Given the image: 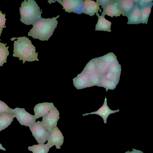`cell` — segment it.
<instances>
[{
    "label": "cell",
    "mask_w": 153,
    "mask_h": 153,
    "mask_svg": "<svg viewBox=\"0 0 153 153\" xmlns=\"http://www.w3.org/2000/svg\"><path fill=\"white\" fill-rule=\"evenodd\" d=\"M47 144L50 148L55 145L56 148H61L64 142V136L60 131L57 127L54 128L48 137Z\"/></svg>",
    "instance_id": "cell-9"
},
{
    "label": "cell",
    "mask_w": 153,
    "mask_h": 153,
    "mask_svg": "<svg viewBox=\"0 0 153 153\" xmlns=\"http://www.w3.org/2000/svg\"><path fill=\"white\" fill-rule=\"evenodd\" d=\"M119 111V109L117 110L113 111L110 109L107 105V99L106 97H105L103 105L97 111L89 113L83 115L89 114H98L102 117L103 119L104 123H106L107 119L108 116L110 114L117 112Z\"/></svg>",
    "instance_id": "cell-15"
},
{
    "label": "cell",
    "mask_w": 153,
    "mask_h": 153,
    "mask_svg": "<svg viewBox=\"0 0 153 153\" xmlns=\"http://www.w3.org/2000/svg\"><path fill=\"white\" fill-rule=\"evenodd\" d=\"M59 115L58 110L54 107L45 116L43 117L41 122L47 131L51 132L54 128L57 127Z\"/></svg>",
    "instance_id": "cell-7"
},
{
    "label": "cell",
    "mask_w": 153,
    "mask_h": 153,
    "mask_svg": "<svg viewBox=\"0 0 153 153\" xmlns=\"http://www.w3.org/2000/svg\"><path fill=\"white\" fill-rule=\"evenodd\" d=\"M10 108L4 102L0 100V114L10 111Z\"/></svg>",
    "instance_id": "cell-22"
},
{
    "label": "cell",
    "mask_w": 153,
    "mask_h": 153,
    "mask_svg": "<svg viewBox=\"0 0 153 153\" xmlns=\"http://www.w3.org/2000/svg\"><path fill=\"white\" fill-rule=\"evenodd\" d=\"M0 149L6 151V150L2 146V145L0 143Z\"/></svg>",
    "instance_id": "cell-24"
},
{
    "label": "cell",
    "mask_w": 153,
    "mask_h": 153,
    "mask_svg": "<svg viewBox=\"0 0 153 153\" xmlns=\"http://www.w3.org/2000/svg\"><path fill=\"white\" fill-rule=\"evenodd\" d=\"M7 43L0 42V66H2L3 64L7 62V56L9 55L8 48L9 46L6 47Z\"/></svg>",
    "instance_id": "cell-20"
},
{
    "label": "cell",
    "mask_w": 153,
    "mask_h": 153,
    "mask_svg": "<svg viewBox=\"0 0 153 153\" xmlns=\"http://www.w3.org/2000/svg\"><path fill=\"white\" fill-rule=\"evenodd\" d=\"M19 12L20 21L26 25H33L42 18V9L40 11L39 7L33 0H25L22 1Z\"/></svg>",
    "instance_id": "cell-3"
},
{
    "label": "cell",
    "mask_w": 153,
    "mask_h": 153,
    "mask_svg": "<svg viewBox=\"0 0 153 153\" xmlns=\"http://www.w3.org/2000/svg\"><path fill=\"white\" fill-rule=\"evenodd\" d=\"M63 7L66 12L81 14L83 13V1L82 0H56Z\"/></svg>",
    "instance_id": "cell-6"
},
{
    "label": "cell",
    "mask_w": 153,
    "mask_h": 153,
    "mask_svg": "<svg viewBox=\"0 0 153 153\" xmlns=\"http://www.w3.org/2000/svg\"><path fill=\"white\" fill-rule=\"evenodd\" d=\"M14 38L17 40L14 42L13 56L19 57V60H22L23 64L26 61H39L38 53L36 52V48L29 38L25 36Z\"/></svg>",
    "instance_id": "cell-2"
},
{
    "label": "cell",
    "mask_w": 153,
    "mask_h": 153,
    "mask_svg": "<svg viewBox=\"0 0 153 153\" xmlns=\"http://www.w3.org/2000/svg\"><path fill=\"white\" fill-rule=\"evenodd\" d=\"M98 19L97 24L95 25L96 30L104 31L110 32L111 23L105 18V16H100L98 13L96 14Z\"/></svg>",
    "instance_id": "cell-17"
},
{
    "label": "cell",
    "mask_w": 153,
    "mask_h": 153,
    "mask_svg": "<svg viewBox=\"0 0 153 153\" xmlns=\"http://www.w3.org/2000/svg\"><path fill=\"white\" fill-rule=\"evenodd\" d=\"M29 127L32 135L38 143L44 144L46 142L50 132L46 130L42 122L38 121Z\"/></svg>",
    "instance_id": "cell-4"
},
{
    "label": "cell",
    "mask_w": 153,
    "mask_h": 153,
    "mask_svg": "<svg viewBox=\"0 0 153 153\" xmlns=\"http://www.w3.org/2000/svg\"><path fill=\"white\" fill-rule=\"evenodd\" d=\"M133 151L130 152L129 151H128L125 153H144L142 151L140 150H137L136 149H132Z\"/></svg>",
    "instance_id": "cell-23"
},
{
    "label": "cell",
    "mask_w": 153,
    "mask_h": 153,
    "mask_svg": "<svg viewBox=\"0 0 153 153\" xmlns=\"http://www.w3.org/2000/svg\"><path fill=\"white\" fill-rule=\"evenodd\" d=\"M16 117L15 115L10 111L0 114V131L7 128Z\"/></svg>",
    "instance_id": "cell-16"
},
{
    "label": "cell",
    "mask_w": 153,
    "mask_h": 153,
    "mask_svg": "<svg viewBox=\"0 0 153 153\" xmlns=\"http://www.w3.org/2000/svg\"><path fill=\"white\" fill-rule=\"evenodd\" d=\"M10 111L15 115L17 120L22 125L29 127L36 122L34 116L26 111L24 108H10Z\"/></svg>",
    "instance_id": "cell-5"
},
{
    "label": "cell",
    "mask_w": 153,
    "mask_h": 153,
    "mask_svg": "<svg viewBox=\"0 0 153 153\" xmlns=\"http://www.w3.org/2000/svg\"><path fill=\"white\" fill-rule=\"evenodd\" d=\"M97 2L90 0L83 1V13L90 16L95 15V13H98V11L100 9V4L96 0Z\"/></svg>",
    "instance_id": "cell-12"
},
{
    "label": "cell",
    "mask_w": 153,
    "mask_h": 153,
    "mask_svg": "<svg viewBox=\"0 0 153 153\" xmlns=\"http://www.w3.org/2000/svg\"><path fill=\"white\" fill-rule=\"evenodd\" d=\"M53 103L44 102L36 105L34 108V116L36 119L45 116L54 107Z\"/></svg>",
    "instance_id": "cell-11"
},
{
    "label": "cell",
    "mask_w": 153,
    "mask_h": 153,
    "mask_svg": "<svg viewBox=\"0 0 153 153\" xmlns=\"http://www.w3.org/2000/svg\"><path fill=\"white\" fill-rule=\"evenodd\" d=\"M48 144L34 145L28 147V149L33 153H48L50 149Z\"/></svg>",
    "instance_id": "cell-19"
},
{
    "label": "cell",
    "mask_w": 153,
    "mask_h": 153,
    "mask_svg": "<svg viewBox=\"0 0 153 153\" xmlns=\"http://www.w3.org/2000/svg\"><path fill=\"white\" fill-rule=\"evenodd\" d=\"M5 16L6 15L4 13L3 14L0 10V36H1V34L3 30V28H6V26L5 25V23L6 19L5 18Z\"/></svg>",
    "instance_id": "cell-21"
},
{
    "label": "cell",
    "mask_w": 153,
    "mask_h": 153,
    "mask_svg": "<svg viewBox=\"0 0 153 153\" xmlns=\"http://www.w3.org/2000/svg\"><path fill=\"white\" fill-rule=\"evenodd\" d=\"M115 2L120 14L126 16L134 7L136 2L131 0H115Z\"/></svg>",
    "instance_id": "cell-10"
},
{
    "label": "cell",
    "mask_w": 153,
    "mask_h": 153,
    "mask_svg": "<svg viewBox=\"0 0 153 153\" xmlns=\"http://www.w3.org/2000/svg\"><path fill=\"white\" fill-rule=\"evenodd\" d=\"M102 6L103 12L102 15H107L111 17L120 16V14L117 8L115 0H97Z\"/></svg>",
    "instance_id": "cell-8"
},
{
    "label": "cell",
    "mask_w": 153,
    "mask_h": 153,
    "mask_svg": "<svg viewBox=\"0 0 153 153\" xmlns=\"http://www.w3.org/2000/svg\"><path fill=\"white\" fill-rule=\"evenodd\" d=\"M74 85L77 89L90 87L87 75L83 71L73 79Z\"/></svg>",
    "instance_id": "cell-13"
},
{
    "label": "cell",
    "mask_w": 153,
    "mask_h": 153,
    "mask_svg": "<svg viewBox=\"0 0 153 153\" xmlns=\"http://www.w3.org/2000/svg\"><path fill=\"white\" fill-rule=\"evenodd\" d=\"M133 9L126 16L128 19L127 24H138L141 23V13L140 8L138 6L137 2Z\"/></svg>",
    "instance_id": "cell-14"
},
{
    "label": "cell",
    "mask_w": 153,
    "mask_h": 153,
    "mask_svg": "<svg viewBox=\"0 0 153 153\" xmlns=\"http://www.w3.org/2000/svg\"><path fill=\"white\" fill-rule=\"evenodd\" d=\"M59 16L58 15L51 19H40L33 25L28 36L41 41H48L57 27L58 22L56 19Z\"/></svg>",
    "instance_id": "cell-1"
},
{
    "label": "cell",
    "mask_w": 153,
    "mask_h": 153,
    "mask_svg": "<svg viewBox=\"0 0 153 153\" xmlns=\"http://www.w3.org/2000/svg\"><path fill=\"white\" fill-rule=\"evenodd\" d=\"M153 3L150 2L140 8L141 13V23L147 24L149 16L151 12Z\"/></svg>",
    "instance_id": "cell-18"
}]
</instances>
